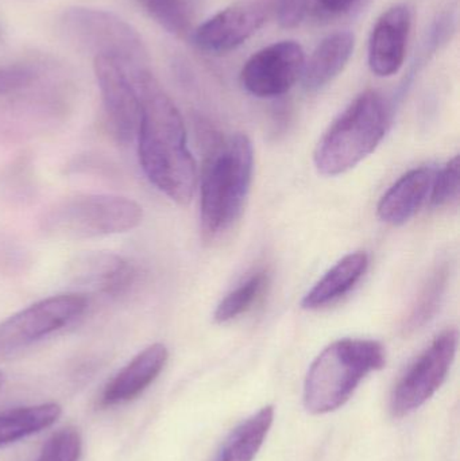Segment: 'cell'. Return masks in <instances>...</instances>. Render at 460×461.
<instances>
[{"mask_svg": "<svg viewBox=\"0 0 460 461\" xmlns=\"http://www.w3.org/2000/svg\"><path fill=\"white\" fill-rule=\"evenodd\" d=\"M140 96L138 156L148 180L177 204L194 199L199 183L180 111L159 88L150 70L134 76Z\"/></svg>", "mask_w": 460, "mask_h": 461, "instance_id": "cell-1", "label": "cell"}, {"mask_svg": "<svg viewBox=\"0 0 460 461\" xmlns=\"http://www.w3.org/2000/svg\"><path fill=\"white\" fill-rule=\"evenodd\" d=\"M253 173L254 149L248 135H232L211 149L200 177V223L205 240L221 238L238 223Z\"/></svg>", "mask_w": 460, "mask_h": 461, "instance_id": "cell-2", "label": "cell"}, {"mask_svg": "<svg viewBox=\"0 0 460 461\" xmlns=\"http://www.w3.org/2000/svg\"><path fill=\"white\" fill-rule=\"evenodd\" d=\"M386 365L383 344L343 339L329 344L311 365L304 384V406L310 413L327 414L342 408L373 371Z\"/></svg>", "mask_w": 460, "mask_h": 461, "instance_id": "cell-3", "label": "cell"}, {"mask_svg": "<svg viewBox=\"0 0 460 461\" xmlns=\"http://www.w3.org/2000/svg\"><path fill=\"white\" fill-rule=\"evenodd\" d=\"M391 124V108L383 95H359L327 130L316 148L315 167L329 177L361 164L378 148Z\"/></svg>", "mask_w": 460, "mask_h": 461, "instance_id": "cell-4", "label": "cell"}, {"mask_svg": "<svg viewBox=\"0 0 460 461\" xmlns=\"http://www.w3.org/2000/svg\"><path fill=\"white\" fill-rule=\"evenodd\" d=\"M143 210L134 200L116 194H76L54 203L41 229L59 240H84L137 229Z\"/></svg>", "mask_w": 460, "mask_h": 461, "instance_id": "cell-5", "label": "cell"}, {"mask_svg": "<svg viewBox=\"0 0 460 461\" xmlns=\"http://www.w3.org/2000/svg\"><path fill=\"white\" fill-rule=\"evenodd\" d=\"M62 30L72 42L91 51L94 57H113L131 70L149 68L148 53L140 34L115 14L72 8L65 13Z\"/></svg>", "mask_w": 460, "mask_h": 461, "instance_id": "cell-6", "label": "cell"}, {"mask_svg": "<svg viewBox=\"0 0 460 461\" xmlns=\"http://www.w3.org/2000/svg\"><path fill=\"white\" fill-rule=\"evenodd\" d=\"M88 308L86 295L64 293L38 301L0 322V357H10L75 321Z\"/></svg>", "mask_w": 460, "mask_h": 461, "instance_id": "cell-7", "label": "cell"}, {"mask_svg": "<svg viewBox=\"0 0 460 461\" xmlns=\"http://www.w3.org/2000/svg\"><path fill=\"white\" fill-rule=\"evenodd\" d=\"M456 330L440 333L429 348L410 366L392 394L391 411L402 419L424 405L442 387L458 349Z\"/></svg>", "mask_w": 460, "mask_h": 461, "instance_id": "cell-8", "label": "cell"}, {"mask_svg": "<svg viewBox=\"0 0 460 461\" xmlns=\"http://www.w3.org/2000/svg\"><path fill=\"white\" fill-rule=\"evenodd\" d=\"M94 70L108 130L116 142L127 145L137 138L140 121V96L131 72L108 56L94 57Z\"/></svg>", "mask_w": 460, "mask_h": 461, "instance_id": "cell-9", "label": "cell"}, {"mask_svg": "<svg viewBox=\"0 0 460 461\" xmlns=\"http://www.w3.org/2000/svg\"><path fill=\"white\" fill-rule=\"evenodd\" d=\"M304 64L305 54L300 43L280 41L248 59L240 72V81L253 96H283L302 78Z\"/></svg>", "mask_w": 460, "mask_h": 461, "instance_id": "cell-10", "label": "cell"}, {"mask_svg": "<svg viewBox=\"0 0 460 461\" xmlns=\"http://www.w3.org/2000/svg\"><path fill=\"white\" fill-rule=\"evenodd\" d=\"M266 18L267 10L262 3L237 2L200 24L194 32V41L200 50L227 53L256 34Z\"/></svg>", "mask_w": 460, "mask_h": 461, "instance_id": "cell-11", "label": "cell"}, {"mask_svg": "<svg viewBox=\"0 0 460 461\" xmlns=\"http://www.w3.org/2000/svg\"><path fill=\"white\" fill-rule=\"evenodd\" d=\"M412 16L408 5H397L378 18L369 41V67L378 77L396 75L405 61Z\"/></svg>", "mask_w": 460, "mask_h": 461, "instance_id": "cell-12", "label": "cell"}, {"mask_svg": "<svg viewBox=\"0 0 460 461\" xmlns=\"http://www.w3.org/2000/svg\"><path fill=\"white\" fill-rule=\"evenodd\" d=\"M169 352L161 343L151 344L124 366L105 386L100 403L116 406L140 397L164 370Z\"/></svg>", "mask_w": 460, "mask_h": 461, "instance_id": "cell-13", "label": "cell"}, {"mask_svg": "<svg viewBox=\"0 0 460 461\" xmlns=\"http://www.w3.org/2000/svg\"><path fill=\"white\" fill-rule=\"evenodd\" d=\"M69 276L80 286L105 295L126 292L134 281V267L124 258L111 252H88L76 258Z\"/></svg>", "mask_w": 460, "mask_h": 461, "instance_id": "cell-14", "label": "cell"}, {"mask_svg": "<svg viewBox=\"0 0 460 461\" xmlns=\"http://www.w3.org/2000/svg\"><path fill=\"white\" fill-rule=\"evenodd\" d=\"M435 172L429 167H418L405 173L383 194L378 204V218L391 226H402L410 221L428 199Z\"/></svg>", "mask_w": 460, "mask_h": 461, "instance_id": "cell-15", "label": "cell"}, {"mask_svg": "<svg viewBox=\"0 0 460 461\" xmlns=\"http://www.w3.org/2000/svg\"><path fill=\"white\" fill-rule=\"evenodd\" d=\"M356 48V37L350 32H337L327 35L310 59H305L302 73V86L307 91L319 89L331 83L345 69Z\"/></svg>", "mask_w": 460, "mask_h": 461, "instance_id": "cell-16", "label": "cell"}, {"mask_svg": "<svg viewBox=\"0 0 460 461\" xmlns=\"http://www.w3.org/2000/svg\"><path fill=\"white\" fill-rule=\"evenodd\" d=\"M369 255L364 251L346 255L305 294L302 308L316 311L347 294L366 273Z\"/></svg>", "mask_w": 460, "mask_h": 461, "instance_id": "cell-17", "label": "cell"}, {"mask_svg": "<svg viewBox=\"0 0 460 461\" xmlns=\"http://www.w3.org/2000/svg\"><path fill=\"white\" fill-rule=\"evenodd\" d=\"M275 421V408L265 406L240 422L221 444L213 461H253Z\"/></svg>", "mask_w": 460, "mask_h": 461, "instance_id": "cell-18", "label": "cell"}, {"mask_svg": "<svg viewBox=\"0 0 460 461\" xmlns=\"http://www.w3.org/2000/svg\"><path fill=\"white\" fill-rule=\"evenodd\" d=\"M59 403H41L0 413V448L48 429L61 417Z\"/></svg>", "mask_w": 460, "mask_h": 461, "instance_id": "cell-19", "label": "cell"}, {"mask_svg": "<svg viewBox=\"0 0 460 461\" xmlns=\"http://www.w3.org/2000/svg\"><path fill=\"white\" fill-rule=\"evenodd\" d=\"M267 282H269V276L266 271H257L256 274L248 276L243 284L235 287L221 301L213 314L215 321L219 324H226L253 308L254 303L261 297L265 287L267 286Z\"/></svg>", "mask_w": 460, "mask_h": 461, "instance_id": "cell-20", "label": "cell"}, {"mask_svg": "<svg viewBox=\"0 0 460 461\" xmlns=\"http://www.w3.org/2000/svg\"><path fill=\"white\" fill-rule=\"evenodd\" d=\"M448 276H450V270H448L447 265L439 266L431 274L428 281L424 285L407 322H405V330H419L437 314V309L442 303L443 295L447 289Z\"/></svg>", "mask_w": 460, "mask_h": 461, "instance_id": "cell-21", "label": "cell"}, {"mask_svg": "<svg viewBox=\"0 0 460 461\" xmlns=\"http://www.w3.org/2000/svg\"><path fill=\"white\" fill-rule=\"evenodd\" d=\"M146 13L170 34L185 35L191 27L185 0H140Z\"/></svg>", "mask_w": 460, "mask_h": 461, "instance_id": "cell-22", "label": "cell"}, {"mask_svg": "<svg viewBox=\"0 0 460 461\" xmlns=\"http://www.w3.org/2000/svg\"><path fill=\"white\" fill-rule=\"evenodd\" d=\"M83 449L80 433L68 427L54 433L35 461H78Z\"/></svg>", "mask_w": 460, "mask_h": 461, "instance_id": "cell-23", "label": "cell"}, {"mask_svg": "<svg viewBox=\"0 0 460 461\" xmlns=\"http://www.w3.org/2000/svg\"><path fill=\"white\" fill-rule=\"evenodd\" d=\"M460 159L454 157L439 173H435L431 188V203L434 207H447L459 202Z\"/></svg>", "mask_w": 460, "mask_h": 461, "instance_id": "cell-24", "label": "cell"}, {"mask_svg": "<svg viewBox=\"0 0 460 461\" xmlns=\"http://www.w3.org/2000/svg\"><path fill=\"white\" fill-rule=\"evenodd\" d=\"M34 81V73L22 65L0 68V95L13 94L26 88Z\"/></svg>", "mask_w": 460, "mask_h": 461, "instance_id": "cell-25", "label": "cell"}, {"mask_svg": "<svg viewBox=\"0 0 460 461\" xmlns=\"http://www.w3.org/2000/svg\"><path fill=\"white\" fill-rule=\"evenodd\" d=\"M278 23L286 29L299 26L307 13V0H269Z\"/></svg>", "mask_w": 460, "mask_h": 461, "instance_id": "cell-26", "label": "cell"}, {"mask_svg": "<svg viewBox=\"0 0 460 461\" xmlns=\"http://www.w3.org/2000/svg\"><path fill=\"white\" fill-rule=\"evenodd\" d=\"M313 5L319 13L326 15H340L353 10L359 5V0H307V5Z\"/></svg>", "mask_w": 460, "mask_h": 461, "instance_id": "cell-27", "label": "cell"}, {"mask_svg": "<svg viewBox=\"0 0 460 461\" xmlns=\"http://www.w3.org/2000/svg\"><path fill=\"white\" fill-rule=\"evenodd\" d=\"M3 384H5V375H3L2 371H0V389H2Z\"/></svg>", "mask_w": 460, "mask_h": 461, "instance_id": "cell-28", "label": "cell"}, {"mask_svg": "<svg viewBox=\"0 0 460 461\" xmlns=\"http://www.w3.org/2000/svg\"><path fill=\"white\" fill-rule=\"evenodd\" d=\"M361 3H362V0H359V5H361Z\"/></svg>", "mask_w": 460, "mask_h": 461, "instance_id": "cell-29", "label": "cell"}]
</instances>
